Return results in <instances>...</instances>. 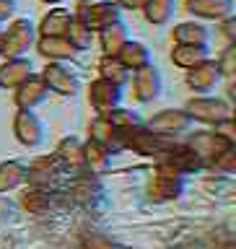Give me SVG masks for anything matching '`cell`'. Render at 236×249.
<instances>
[{"mask_svg":"<svg viewBox=\"0 0 236 249\" xmlns=\"http://www.w3.org/2000/svg\"><path fill=\"white\" fill-rule=\"evenodd\" d=\"M75 18H81L91 31H99L107 23L120 18V5L112 3V0H81Z\"/></svg>","mask_w":236,"mask_h":249,"instance_id":"6da1fadb","label":"cell"},{"mask_svg":"<svg viewBox=\"0 0 236 249\" xmlns=\"http://www.w3.org/2000/svg\"><path fill=\"white\" fill-rule=\"evenodd\" d=\"M34 44V23L29 18H16L3 31V54L5 57H23L29 47Z\"/></svg>","mask_w":236,"mask_h":249,"instance_id":"7a4b0ae2","label":"cell"},{"mask_svg":"<svg viewBox=\"0 0 236 249\" xmlns=\"http://www.w3.org/2000/svg\"><path fill=\"white\" fill-rule=\"evenodd\" d=\"M192 120H200V122H223V120H231V107L226 104L223 99H216V96H198L192 99L184 109Z\"/></svg>","mask_w":236,"mask_h":249,"instance_id":"3957f363","label":"cell"},{"mask_svg":"<svg viewBox=\"0 0 236 249\" xmlns=\"http://www.w3.org/2000/svg\"><path fill=\"white\" fill-rule=\"evenodd\" d=\"M42 78H44L47 89L54 91V93H62V96H73V93L78 91V75L57 60H52L50 65L44 68Z\"/></svg>","mask_w":236,"mask_h":249,"instance_id":"277c9868","label":"cell"},{"mask_svg":"<svg viewBox=\"0 0 236 249\" xmlns=\"http://www.w3.org/2000/svg\"><path fill=\"white\" fill-rule=\"evenodd\" d=\"M132 89H135V96L138 101H143V104H148V101H156L161 96V86H163V78L159 73V68L153 65H145L140 70H132Z\"/></svg>","mask_w":236,"mask_h":249,"instance_id":"5b68a950","label":"cell"},{"mask_svg":"<svg viewBox=\"0 0 236 249\" xmlns=\"http://www.w3.org/2000/svg\"><path fill=\"white\" fill-rule=\"evenodd\" d=\"M47 91L50 89H47L44 78L36 75V73H29L18 86H16V104L21 109H34L47 99Z\"/></svg>","mask_w":236,"mask_h":249,"instance_id":"8992f818","label":"cell"},{"mask_svg":"<svg viewBox=\"0 0 236 249\" xmlns=\"http://www.w3.org/2000/svg\"><path fill=\"white\" fill-rule=\"evenodd\" d=\"M89 99H91V104H93V109H96L99 114H107V112H112V109L120 104V99H122V86L99 78V81L91 83Z\"/></svg>","mask_w":236,"mask_h":249,"instance_id":"52a82bcc","label":"cell"},{"mask_svg":"<svg viewBox=\"0 0 236 249\" xmlns=\"http://www.w3.org/2000/svg\"><path fill=\"white\" fill-rule=\"evenodd\" d=\"M13 130H16V138H18L23 145H39L44 138V124L34 114V109H18Z\"/></svg>","mask_w":236,"mask_h":249,"instance_id":"ba28073f","label":"cell"},{"mask_svg":"<svg viewBox=\"0 0 236 249\" xmlns=\"http://www.w3.org/2000/svg\"><path fill=\"white\" fill-rule=\"evenodd\" d=\"M218 81H221V68L213 60H202L200 65L190 68V73H187V86L198 93L213 91L218 86Z\"/></svg>","mask_w":236,"mask_h":249,"instance_id":"9c48e42d","label":"cell"},{"mask_svg":"<svg viewBox=\"0 0 236 249\" xmlns=\"http://www.w3.org/2000/svg\"><path fill=\"white\" fill-rule=\"evenodd\" d=\"M190 13L200 16V18H216L226 21L234 13V0H187Z\"/></svg>","mask_w":236,"mask_h":249,"instance_id":"30bf717a","label":"cell"},{"mask_svg":"<svg viewBox=\"0 0 236 249\" xmlns=\"http://www.w3.org/2000/svg\"><path fill=\"white\" fill-rule=\"evenodd\" d=\"M192 124V117L182 112V109H166L161 112L159 117L151 120V130L153 132H161V135H171V132H182Z\"/></svg>","mask_w":236,"mask_h":249,"instance_id":"8fae6325","label":"cell"},{"mask_svg":"<svg viewBox=\"0 0 236 249\" xmlns=\"http://www.w3.org/2000/svg\"><path fill=\"white\" fill-rule=\"evenodd\" d=\"M130 39L127 34V26L117 18L112 23H107L104 29H99V42H101V50H104V54H117L125 47V42Z\"/></svg>","mask_w":236,"mask_h":249,"instance_id":"7c38bea8","label":"cell"},{"mask_svg":"<svg viewBox=\"0 0 236 249\" xmlns=\"http://www.w3.org/2000/svg\"><path fill=\"white\" fill-rule=\"evenodd\" d=\"M39 52H42L47 60H57V62H65V60L78 54V50L65 36H42L39 39Z\"/></svg>","mask_w":236,"mask_h":249,"instance_id":"4fadbf2b","label":"cell"},{"mask_svg":"<svg viewBox=\"0 0 236 249\" xmlns=\"http://www.w3.org/2000/svg\"><path fill=\"white\" fill-rule=\"evenodd\" d=\"M117 57L122 60V65L127 70H140V68L151 65V52H148V47L143 42H132V39L125 42V47L117 52Z\"/></svg>","mask_w":236,"mask_h":249,"instance_id":"5bb4252c","label":"cell"},{"mask_svg":"<svg viewBox=\"0 0 236 249\" xmlns=\"http://www.w3.org/2000/svg\"><path fill=\"white\" fill-rule=\"evenodd\" d=\"M174 65L190 70L195 65H200L202 60H208V44H177L171 52Z\"/></svg>","mask_w":236,"mask_h":249,"instance_id":"9a60e30c","label":"cell"},{"mask_svg":"<svg viewBox=\"0 0 236 249\" xmlns=\"http://www.w3.org/2000/svg\"><path fill=\"white\" fill-rule=\"evenodd\" d=\"M29 73H34V70H31V62L26 57H8V62L0 68V86H13L16 89Z\"/></svg>","mask_w":236,"mask_h":249,"instance_id":"2e32d148","label":"cell"},{"mask_svg":"<svg viewBox=\"0 0 236 249\" xmlns=\"http://www.w3.org/2000/svg\"><path fill=\"white\" fill-rule=\"evenodd\" d=\"M70 21H73L70 11H65V8H52L42 18V36H65Z\"/></svg>","mask_w":236,"mask_h":249,"instance_id":"e0dca14e","label":"cell"},{"mask_svg":"<svg viewBox=\"0 0 236 249\" xmlns=\"http://www.w3.org/2000/svg\"><path fill=\"white\" fill-rule=\"evenodd\" d=\"M174 39H177V44H208L210 31L202 26V23L184 21L174 29Z\"/></svg>","mask_w":236,"mask_h":249,"instance_id":"ac0fdd59","label":"cell"},{"mask_svg":"<svg viewBox=\"0 0 236 249\" xmlns=\"http://www.w3.org/2000/svg\"><path fill=\"white\" fill-rule=\"evenodd\" d=\"M143 11L148 16V21L156 23V26H161V23H166L171 16L177 11V0H145L143 3Z\"/></svg>","mask_w":236,"mask_h":249,"instance_id":"d6986e66","label":"cell"},{"mask_svg":"<svg viewBox=\"0 0 236 249\" xmlns=\"http://www.w3.org/2000/svg\"><path fill=\"white\" fill-rule=\"evenodd\" d=\"M99 70H101V78L104 81H112V83H125L127 81V75H130V70L122 65V60L117 57V54H104L99 62Z\"/></svg>","mask_w":236,"mask_h":249,"instance_id":"ffe728a7","label":"cell"},{"mask_svg":"<svg viewBox=\"0 0 236 249\" xmlns=\"http://www.w3.org/2000/svg\"><path fill=\"white\" fill-rule=\"evenodd\" d=\"M65 39L75 47L78 52H81V50H86V47H91V42H93V31H91L89 26H86V23H83L81 18H75V16H73V21L68 23Z\"/></svg>","mask_w":236,"mask_h":249,"instance_id":"44dd1931","label":"cell"},{"mask_svg":"<svg viewBox=\"0 0 236 249\" xmlns=\"http://www.w3.org/2000/svg\"><path fill=\"white\" fill-rule=\"evenodd\" d=\"M23 179V166L18 161H8V163H0V190L5 187H13Z\"/></svg>","mask_w":236,"mask_h":249,"instance_id":"7402d4cb","label":"cell"},{"mask_svg":"<svg viewBox=\"0 0 236 249\" xmlns=\"http://www.w3.org/2000/svg\"><path fill=\"white\" fill-rule=\"evenodd\" d=\"M16 13V0H0V21H8Z\"/></svg>","mask_w":236,"mask_h":249,"instance_id":"603a6c76","label":"cell"},{"mask_svg":"<svg viewBox=\"0 0 236 249\" xmlns=\"http://www.w3.org/2000/svg\"><path fill=\"white\" fill-rule=\"evenodd\" d=\"M120 8H130V11H135V8H143L145 0H114Z\"/></svg>","mask_w":236,"mask_h":249,"instance_id":"cb8c5ba5","label":"cell"},{"mask_svg":"<svg viewBox=\"0 0 236 249\" xmlns=\"http://www.w3.org/2000/svg\"><path fill=\"white\" fill-rule=\"evenodd\" d=\"M0 54H3V29H0Z\"/></svg>","mask_w":236,"mask_h":249,"instance_id":"d4e9b609","label":"cell"},{"mask_svg":"<svg viewBox=\"0 0 236 249\" xmlns=\"http://www.w3.org/2000/svg\"><path fill=\"white\" fill-rule=\"evenodd\" d=\"M44 3H62V0H44Z\"/></svg>","mask_w":236,"mask_h":249,"instance_id":"484cf974","label":"cell"}]
</instances>
